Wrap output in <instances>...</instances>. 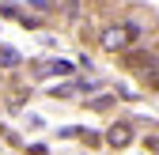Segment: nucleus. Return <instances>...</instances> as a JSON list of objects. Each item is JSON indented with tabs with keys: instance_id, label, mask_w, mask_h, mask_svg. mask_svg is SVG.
<instances>
[{
	"instance_id": "obj_5",
	"label": "nucleus",
	"mask_w": 159,
	"mask_h": 155,
	"mask_svg": "<svg viewBox=\"0 0 159 155\" xmlns=\"http://www.w3.org/2000/svg\"><path fill=\"white\" fill-rule=\"evenodd\" d=\"M144 80H148V87H155V91H159V68H155L152 76H144Z\"/></svg>"
},
{
	"instance_id": "obj_1",
	"label": "nucleus",
	"mask_w": 159,
	"mask_h": 155,
	"mask_svg": "<svg viewBox=\"0 0 159 155\" xmlns=\"http://www.w3.org/2000/svg\"><path fill=\"white\" fill-rule=\"evenodd\" d=\"M133 38H140V30H136L133 23H129V27H106V30H102V46H106V49H125Z\"/></svg>"
},
{
	"instance_id": "obj_3",
	"label": "nucleus",
	"mask_w": 159,
	"mask_h": 155,
	"mask_svg": "<svg viewBox=\"0 0 159 155\" xmlns=\"http://www.w3.org/2000/svg\"><path fill=\"white\" fill-rule=\"evenodd\" d=\"M106 144H110V148H129V144H133V129H129V125H114V129L106 132Z\"/></svg>"
},
{
	"instance_id": "obj_2",
	"label": "nucleus",
	"mask_w": 159,
	"mask_h": 155,
	"mask_svg": "<svg viewBox=\"0 0 159 155\" xmlns=\"http://www.w3.org/2000/svg\"><path fill=\"white\" fill-rule=\"evenodd\" d=\"M129 68H133V72H140V76H152V72H155V57H152L148 49L129 53Z\"/></svg>"
},
{
	"instance_id": "obj_4",
	"label": "nucleus",
	"mask_w": 159,
	"mask_h": 155,
	"mask_svg": "<svg viewBox=\"0 0 159 155\" xmlns=\"http://www.w3.org/2000/svg\"><path fill=\"white\" fill-rule=\"evenodd\" d=\"M46 68H49V72H57V76H68V72H72V64H68V61H49Z\"/></svg>"
}]
</instances>
